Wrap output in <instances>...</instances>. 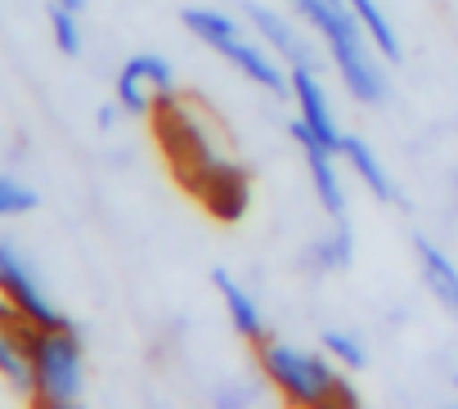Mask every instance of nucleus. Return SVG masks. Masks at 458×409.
Listing matches in <instances>:
<instances>
[{
    "label": "nucleus",
    "instance_id": "obj_1",
    "mask_svg": "<svg viewBox=\"0 0 458 409\" xmlns=\"http://www.w3.org/2000/svg\"><path fill=\"white\" fill-rule=\"evenodd\" d=\"M288 10L319 32L324 50H328V64L337 68L346 95L355 104H369L377 108L386 99V68H382V55L373 50V41L364 37L355 10L346 5V0H288Z\"/></svg>",
    "mask_w": 458,
    "mask_h": 409
},
{
    "label": "nucleus",
    "instance_id": "obj_2",
    "mask_svg": "<svg viewBox=\"0 0 458 409\" xmlns=\"http://www.w3.org/2000/svg\"><path fill=\"white\" fill-rule=\"evenodd\" d=\"M257 369L261 378L288 400V405H301V409H328V405H360V391L346 382V369H337L328 360V351H306V346H293L284 337H261L257 346Z\"/></svg>",
    "mask_w": 458,
    "mask_h": 409
},
{
    "label": "nucleus",
    "instance_id": "obj_3",
    "mask_svg": "<svg viewBox=\"0 0 458 409\" xmlns=\"http://www.w3.org/2000/svg\"><path fill=\"white\" fill-rule=\"evenodd\" d=\"M180 23L193 41H202L207 50H216L229 68H239L252 86H261L266 95L275 99H293V77H288V64L261 41V37H248L243 23L225 10H211V5H184L180 10Z\"/></svg>",
    "mask_w": 458,
    "mask_h": 409
},
{
    "label": "nucleus",
    "instance_id": "obj_4",
    "mask_svg": "<svg viewBox=\"0 0 458 409\" xmlns=\"http://www.w3.org/2000/svg\"><path fill=\"white\" fill-rule=\"evenodd\" d=\"M32 351V400L50 409H68L86 391V337L72 320L28 324Z\"/></svg>",
    "mask_w": 458,
    "mask_h": 409
},
{
    "label": "nucleus",
    "instance_id": "obj_5",
    "mask_svg": "<svg viewBox=\"0 0 458 409\" xmlns=\"http://www.w3.org/2000/svg\"><path fill=\"white\" fill-rule=\"evenodd\" d=\"M0 297L14 306V315L23 324H59V320H68L50 302V293L41 288L37 266L28 261V252L14 239H0Z\"/></svg>",
    "mask_w": 458,
    "mask_h": 409
},
{
    "label": "nucleus",
    "instance_id": "obj_6",
    "mask_svg": "<svg viewBox=\"0 0 458 409\" xmlns=\"http://www.w3.org/2000/svg\"><path fill=\"white\" fill-rule=\"evenodd\" d=\"M171 95H180L175 90V64L157 50L126 59L122 72H117V86H113V99L122 104L126 117H153V108Z\"/></svg>",
    "mask_w": 458,
    "mask_h": 409
},
{
    "label": "nucleus",
    "instance_id": "obj_7",
    "mask_svg": "<svg viewBox=\"0 0 458 409\" xmlns=\"http://www.w3.org/2000/svg\"><path fill=\"white\" fill-rule=\"evenodd\" d=\"M288 135L297 140V149L306 158V171H310V184H315V198H319V212L342 221L346 217V184H342V166L346 162H342V153L333 144H324L301 117L288 122Z\"/></svg>",
    "mask_w": 458,
    "mask_h": 409
},
{
    "label": "nucleus",
    "instance_id": "obj_8",
    "mask_svg": "<svg viewBox=\"0 0 458 409\" xmlns=\"http://www.w3.org/2000/svg\"><path fill=\"white\" fill-rule=\"evenodd\" d=\"M243 14H248V28L288 64V68H301V64H310V68H319V55L310 50V41L301 37V28L284 14V10H275V5H261V0H248L243 5Z\"/></svg>",
    "mask_w": 458,
    "mask_h": 409
},
{
    "label": "nucleus",
    "instance_id": "obj_9",
    "mask_svg": "<svg viewBox=\"0 0 458 409\" xmlns=\"http://www.w3.org/2000/svg\"><path fill=\"white\" fill-rule=\"evenodd\" d=\"M293 77V104H297V117L324 140V144H342V122H337V108H333V95L324 86V72L301 64V68H288Z\"/></svg>",
    "mask_w": 458,
    "mask_h": 409
},
{
    "label": "nucleus",
    "instance_id": "obj_10",
    "mask_svg": "<svg viewBox=\"0 0 458 409\" xmlns=\"http://www.w3.org/2000/svg\"><path fill=\"white\" fill-rule=\"evenodd\" d=\"M211 288L220 293V306H225V315H229V328H234L248 346H257L261 337H270V324H266V315H261V302H257V293H252L243 279H234L225 266H216V270H211Z\"/></svg>",
    "mask_w": 458,
    "mask_h": 409
},
{
    "label": "nucleus",
    "instance_id": "obj_11",
    "mask_svg": "<svg viewBox=\"0 0 458 409\" xmlns=\"http://www.w3.org/2000/svg\"><path fill=\"white\" fill-rule=\"evenodd\" d=\"M337 153H342V162H346V171H355V180L377 198V202H400L404 208V193H400V184L391 180V171H386V162L377 158V149L364 140V135H355V131H342V144H337Z\"/></svg>",
    "mask_w": 458,
    "mask_h": 409
},
{
    "label": "nucleus",
    "instance_id": "obj_12",
    "mask_svg": "<svg viewBox=\"0 0 458 409\" xmlns=\"http://www.w3.org/2000/svg\"><path fill=\"white\" fill-rule=\"evenodd\" d=\"M0 378L19 396L32 400V351H28V324L19 315L0 311Z\"/></svg>",
    "mask_w": 458,
    "mask_h": 409
},
{
    "label": "nucleus",
    "instance_id": "obj_13",
    "mask_svg": "<svg viewBox=\"0 0 458 409\" xmlns=\"http://www.w3.org/2000/svg\"><path fill=\"white\" fill-rule=\"evenodd\" d=\"M413 257H418V266H422V279H427V288H431V297L454 315V324H458V266H454V257L440 248V243H431L427 234H413Z\"/></svg>",
    "mask_w": 458,
    "mask_h": 409
},
{
    "label": "nucleus",
    "instance_id": "obj_14",
    "mask_svg": "<svg viewBox=\"0 0 458 409\" xmlns=\"http://www.w3.org/2000/svg\"><path fill=\"white\" fill-rule=\"evenodd\" d=\"M355 261V230L342 221H333V230H324L306 252H301V270L306 275H342Z\"/></svg>",
    "mask_w": 458,
    "mask_h": 409
},
{
    "label": "nucleus",
    "instance_id": "obj_15",
    "mask_svg": "<svg viewBox=\"0 0 458 409\" xmlns=\"http://www.w3.org/2000/svg\"><path fill=\"white\" fill-rule=\"evenodd\" d=\"M346 5L355 10V19H360V28H364V37L373 41V50L386 59V64H400L404 59V46H400V32H395V23L386 19V10L377 5V0H346Z\"/></svg>",
    "mask_w": 458,
    "mask_h": 409
},
{
    "label": "nucleus",
    "instance_id": "obj_16",
    "mask_svg": "<svg viewBox=\"0 0 458 409\" xmlns=\"http://www.w3.org/2000/svg\"><path fill=\"white\" fill-rule=\"evenodd\" d=\"M319 346H324L328 360H333L337 369H346V373H360V369L369 364V346H364V337L351 333V328H324V333H319Z\"/></svg>",
    "mask_w": 458,
    "mask_h": 409
},
{
    "label": "nucleus",
    "instance_id": "obj_17",
    "mask_svg": "<svg viewBox=\"0 0 458 409\" xmlns=\"http://www.w3.org/2000/svg\"><path fill=\"white\" fill-rule=\"evenodd\" d=\"M46 19H50L55 46H59L68 59H77V55H81V10H68V5H59V0H50Z\"/></svg>",
    "mask_w": 458,
    "mask_h": 409
},
{
    "label": "nucleus",
    "instance_id": "obj_18",
    "mask_svg": "<svg viewBox=\"0 0 458 409\" xmlns=\"http://www.w3.org/2000/svg\"><path fill=\"white\" fill-rule=\"evenodd\" d=\"M37 202H41V193L32 184L0 171V217H28V212H37Z\"/></svg>",
    "mask_w": 458,
    "mask_h": 409
},
{
    "label": "nucleus",
    "instance_id": "obj_19",
    "mask_svg": "<svg viewBox=\"0 0 458 409\" xmlns=\"http://www.w3.org/2000/svg\"><path fill=\"white\" fill-rule=\"evenodd\" d=\"M252 400V387H225L216 391V405H248Z\"/></svg>",
    "mask_w": 458,
    "mask_h": 409
},
{
    "label": "nucleus",
    "instance_id": "obj_20",
    "mask_svg": "<svg viewBox=\"0 0 458 409\" xmlns=\"http://www.w3.org/2000/svg\"><path fill=\"white\" fill-rule=\"evenodd\" d=\"M117 113H122V104H117V99H113V104H104V108H99V126H104V131H113V126H117Z\"/></svg>",
    "mask_w": 458,
    "mask_h": 409
},
{
    "label": "nucleus",
    "instance_id": "obj_21",
    "mask_svg": "<svg viewBox=\"0 0 458 409\" xmlns=\"http://www.w3.org/2000/svg\"><path fill=\"white\" fill-rule=\"evenodd\" d=\"M59 5H68V10H86V0H59Z\"/></svg>",
    "mask_w": 458,
    "mask_h": 409
},
{
    "label": "nucleus",
    "instance_id": "obj_22",
    "mask_svg": "<svg viewBox=\"0 0 458 409\" xmlns=\"http://www.w3.org/2000/svg\"><path fill=\"white\" fill-rule=\"evenodd\" d=\"M449 382H454V391H458V373H454V378H449Z\"/></svg>",
    "mask_w": 458,
    "mask_h": 409
},
{
    "label": "nucleus",
    "instance_id": "obj_23",
    "mask_svg": "<svg viewBox=\"0 0 458 409\" xmlns=\"http://www.w3.org/2000/svg\"><path fill=\"white\" fill-rule=\"evenodd\" d=\"M454 184H458V175H454Z\"/></svg>",
    "mask_w": 458,
    "mask_h": 409
}]
</instances>
